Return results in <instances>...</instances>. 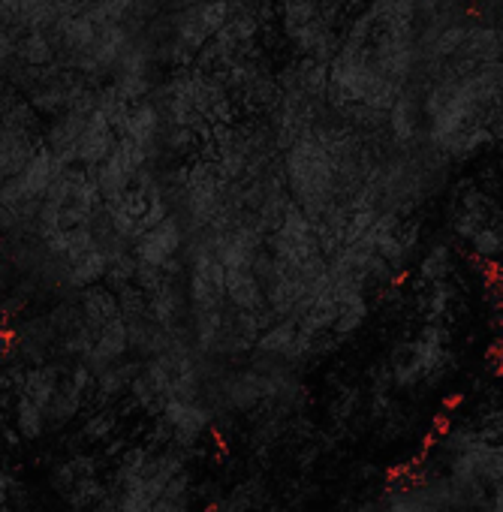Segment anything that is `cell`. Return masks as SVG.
<instances>
[{"mask_svg":"<svg viewBox=\"0 0 503 512\" xmlns=\"http://www.w3.org/2000/svg\"><path fill=\"white\" fill-rule=\"evenodd\" d=\"M112 428H115L112 413L100 410V413H94V416L85 422V437H88V440H103V437H109V434H112Z\"/></svg>","mask_w":503,"mask_h":512,"instance_id":"obj_21","label":"cell"},{"mask_svg":"<svg viewBox=\"0 0 503 512\" xmlns=\"http://www.w3.org/2000/svg\"><path fill=\"white\" fill-rule=\"evenodd\" d=\"M226 302L241 314H266V287L254 269H232L226 272Z\"/></svg>","mask_w":503,"mask_h":512,"instance_id":"obj_9","label":"cell"},{"mask_svg":"<svg viewBox=\"0 0 503 512\" xmlns=\"http://www.w3.org/2000/svg\"><path fill=\"white\" fill-rule=\"evenodd\" d=\"M0 512H13V506L7 503V506H0Z\"/></svg>","mask_w":503,"mask_h":512,"instance_id":"obj_24","label":"cell"},{"mask_svg":"<svg viewBox=\"0 0 503 512\" xmlns=\"http://www.w3.org/2000/svg\"><path fill=\"white\" fill-rule=\"evenodd\" d=\"M470 250L479 256V260H503V220L500 223H491V226H482L470 241Z\"/></svg>","mask_w":503,"mask_h":512,"instance_id":"obj_20","label":"cell"},{"mask_svg":"<svg viewBox=\"0 0 503 512\" xmlns=\"http://www.w3.org/2000/svg\"><path fill=\"white\" fill-rule=\"evenodd\" d=\"M458 61H470V64H503V28H491V25H470L464 46L455 55Z\"/></svg>","mask_w":503,"mask_h":512,"instance_id":"obj_13","label":"cell"},{"mask_svg":"<svg viewBox=\"0 0 503 512\" xmlns=\"http://www.w3.org/2000/svg\"><path fill=\"white\" fill-rule=\"evenodd\" d=\"M16 61L22 67H34V70L52 67V64H58V46L52 43L49 34H40V31L22 34V37H16Z\"/></svg>","mask_w":503,"mask_h":512,"instance_id":"obj_16","label":"cell"},{"mask_svg":"<svg viewBox=\"0 0 503 512\" xmlns=\"http://www.w3.org/2000/svg\"><path fill=\"white\" fill-rule=\"evenodd\" d=\"M10 491H13V479L4 467H0V506L10 503Z\"/></svg>","mask_w":503,"mask_h":512,"instance_id":"obj_22","label":"cell"},{"mask_svg":"<svg viewBox=\"0 0 503 512\" xmlns=\"http://www.w3.org/2000/svg\"><path fill=\"white\" fill-rule=\"evenodd\" d=\"M61 377H64V371H61L58 365H37V368H28V371L22 374V380L16 383V395H22V398L34 401L37 407L49 410V404H52V398H55V392H58V386H61Z\"/></svg>","mask_w":503,"mask_h":512,"instance_id":"obj_14","label":"cell"},{"mask_svg":"<svg viewBox=\"0 0 503 512\" xmlns=\"http://www.w3.org/2000/svg\"><path fill=\"white\" fill-rule=\"evenodd\" d=\"M386 124H389L395 142H401V145L413 142L419 136V127H422V106H419V100L401 91V97L389 109V121Z\"/></svg>","mask_w":503,"mask_h":512,"instance_id":"obj_15","label":"cell"},{"mask_svg":"<svg viewBox=\"0 0 503 512\" xmlns=\"http://www.w3.org/2000/svg\"><path fill=\"white\" fill-rule=\"evenodd\" d=\"M118 145V133L112 130V124L94 109L91 118H88V127L76 145V166H85V169H97L109 154L112 148Z\"/></svg>","mask_w":503,"mask_h":512,"instance_id":"obj_10","label":"cell"},{"mask_svg":"<svg viewBox=\"0 0 503 512\" xmlns=\"http://www.w3.org/2000/svg\"><path fill=\"white\" fill-rule=\"evenodd\" d=\"M284 178L293 193V202L317 220L326 214L338 196H341V181H338V160L335 154L317 139V136H302L287 148L284 160Z\"/></svg>","mask_w":503,"mask_h":512,"instance_id":"obj_1","label":"cell"},{"mask_svg":"<svg viewBox=\"0 0 503 512\" xmlns=\"http://www.w3.org/2000/svg\"><path fill=\"white\" fill-rule=\"evenodd\" d=\"M148 160H151V157H148L133 139L118 136V145L112 148V154H109L97 169H91V172H94V181H97V190H100V196H103V202L121 196V193L136 181V175L148 166Z\"/></svg>","mask_w":503,"mask_h":512,"instance_id":"obj_5","label":"cell"},{"mask_svg":"<svg viewBox=\"0 0 503 512\" xmlns=\"http://www.w3.org/2000/svg\"><path fill=\"white\" fill-rule=\"evenodd\" d=\"M455 299H458V293H455L452 281H440V284L419 287V311H422V320L425 323H434V326H443V320L452 314Z\"/></svg>","mask_w":503,"mask_h":512,"instance_id":"obj_17","label":"cell"},{"mask_svg":"<svg viewBox=\"0 0 503 512\" xmlns=\"http://www.w3.org/2000/svg\"><path fill=\"white\" fill-rule=\"evenodd\" d=\"M118 317H124V314H121V302H118L115 290H109L103 284L82 290V296H79V320L94 332V338H97V332L103 326H109Z\"/></svg>","mask_w":503,"mask_h":512,"instance_id":"obj_12","label":"cell"},{"mask_svg":"<svg viewBox=\"0 0 503 512\" xmlns=\"http://www.w3.org/2000/svg\"><path fill=\"white\" fill-rule=\"evenodd\" d=\"M275 377L263 374V371H235L223 380L220 386V395L226 401V407L232 410H254L260 401H266L269 395H275Z\"/></svg>","mask_w":503,"mask_h":512,"instance_id":"obj_8","label":"cell"},{"mask_svg":"<svg viewBox=\"0 0 503 512\" xmlns=\"http://www.w3.org/2000/svg\"><path fill=\"white\" fill-rule=\"evenodd\" d=\"M187 299H190V314L220 311L226 305V269L220 266L214 253V235L199 238L190 247Z\"/></svg>","mask_w":503,"mask_h":512,"instance_id":"obj_3","label":"cell"},{"mask_svg":"<svg viewBox=\"0 0 503 512\" xmlns=\"http://www.w3.org/2000/svg\"><path fill=\"white\" fill-rule=\"evenodd\" d=\"M257 350L266 353V356H275V359L296 362V359H305V356L317 353L320 341L311 338L296 320H278V323L263 329V335L257 341Z\"/></svg>","mask_w":503,"mask_h":512,"instance_id":"obj_7","label":"cell"},{"mask_svg":"<svg viewBox=\"0 0 503 512\" xmlns=\"http://www.w3.org/2000/svg\"><path fill=\"white\" fill-rule=\"evenodd\" d=\"M13 425H16V434L22 440H40L49 425H46V410L37 407L34 401L16 395V404H13Z\"/></svg>","mask_w":503,"mask_h":512,"instance_id":"obj_19","label":"cell"},{"mask_svg":"<svg viewBox=\"0 0 503 512\" xmlns=\"http://www.w3.org/2000/svg\"><path fill=\"white\" fill-rule=\"evenodd\" d=\"M214 413L202 404V401H169L160 413V425L166 428V434L178 443V446H193L199 443L208 428H211Z\"/></svg>","mask_w":503,"mask_h":512,"instance_id":"obj_6","label":"cell"},{"mask_svg":"<svg viewBox=\"0 0 503 512\" xmlns=\"http://www.w3.org/2000/svg\"><path fill=\"white\" fill-rule=\"evenodd\" d=\"M184 250V226L181 217L169 214L163 223H157L154 229L142 232L133 241V260L145 269H157L166 275H175V256Z\"/></svg>","mask_w":503,"mask_h":512,"instance_id":"obj_4","label":"cell"},{"mask_svg":"<svg viewBox=\"0 0 503 512\" xmlns=\"http://www.w3.org/2000/svg\"><path fill=\"white\" fill-rule=\"evenodd\" d=\"M347 512H377V500L359 503V506H353V509H347Z\"/></svg>","mask_w":503,"mask_h":512,"instance_id":"obj_23","label":"cell"},{"mask_svg":"<svg viewBox=\"0 0 503 512\" xmlns=\"http://www.w3.org/2000/svg\"><path fill=\"white\" fill-rule=\"evenodd\" d=\"M160 124H163V118H160L157 103L142 100V103H133V106H130L127 121H124V127H121L118 136L133 139L148 157H154V151H157V145H160Z\"/></svg>","mask_w":503,"mask_h":512,"instance_id":"obj_11","label":"cell"},{"mask_svg":"<svg viewBox=\"0 0 503 512\" xmlns=\"http://www.w3.org/2000/svg\"><path fill=\"white\" fill-rule=\"evenodd\" d=\"M455 365L449 329L425 323L413 338L398 344L389 356V380L395 389H419L440 383Z\"/></svg>","mask_w":503,"mask_h":512,"instance_id":"obj_2","label":"cell"},{"mask_svg":"<svg viewBox=\"0 0 503 512\" xmlns=\"http://www.w3.org/2000/svg\"><path fill=\"white\" fill-rule=\"evenodd\" d=\"M452 269H455L452 247L443 244V241L431 244V247L422 253V260H419V287L449 281V278H452Z\"/></svg>","mask_w":503,"mask_h":512,"instance_id":"obj_18","label":"cell"}]
</instances>
